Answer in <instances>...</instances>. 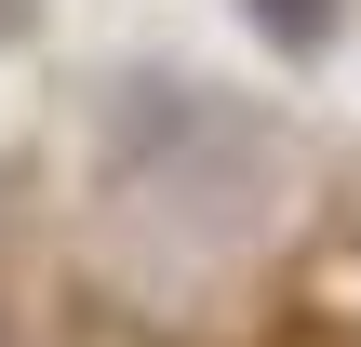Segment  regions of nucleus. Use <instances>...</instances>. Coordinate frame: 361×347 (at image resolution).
Listing matches in <instances>:
<instances>
[{"label":"nucleus","instance_id":"obj_1","mask_svg":"<svg viewBox=\"0 0 361 347\" xmlns=\"http://www.w3.org/2000/svg\"><path fill=\"white\" fill-rule=\"evenodd\" d=\"M241 13H255L281 53H322V40H335V0H241Z\"/></svg>","mask_w":361,"mask_h":347},{"label":"nucleus","instance_id":"obj_2","mask_svg":"<svg viewBox=\"0 0 361 347\" xmlns=\"http://www.w3.org/2000/svg\"><path fill=\"white\" fill-rule=\"evenodd\" d=\"M0 27H13V0H0Z\"/></svg>","mask_w":361,"mask_h":347}]
</instances>
